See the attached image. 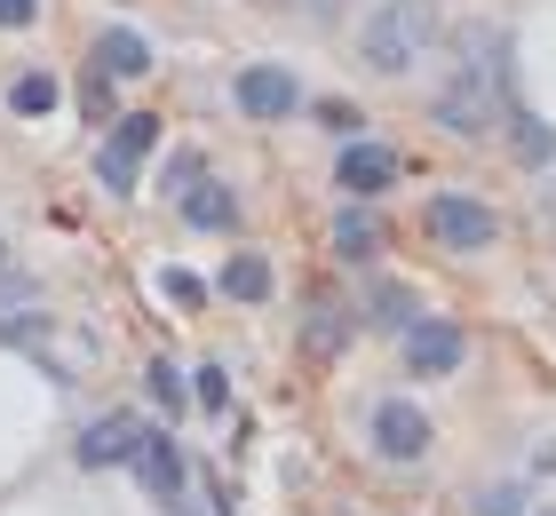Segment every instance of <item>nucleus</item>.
<instances>
[{
    "mask_svg": "<svg viewBox=\"0 0 556 516\" xmlns=\"http://www.w3.org/2000/svg\"><path fill=\"white\" fill-rule=\"evenodd\" d=\"M191 390H199V405L215 413V405H223V366H199V381H191Z\"/></svg>",
    "mask_w": 556,
    "mask_h": 516,
    "instance_id": "4be33fe9",
    "label": "nucleus"
},
{
    "mask_svg": "<svg viewBox=\"0 0 556 516\" xmlns=\"http://www.w3.org/2000/svg\"><path fill=\"white\" fill-rule=\"evenodd\" d=\"M462 48H469V72H453V88L438 96V127L485 136V127L501 119V103H509V40H501L493 24H469Z\"/></svg>",
    "mask_w": 556,
    "mask_h": 516,
    "instance_id": "f257e3e1",
    "label": "nucleus"
},
{
    "mask_svg": "<svg viewBox=\"0 0 556 516\" xmlns=\"http://www.w3.org/2000/svg\"><path fill=\"white\" fill-rule=\"evenodd\" d=\"M374 453L382 461H421L429 453V413L414 398H382L374 405Z\"/></svg>",
    "mask_w": 556,
    "mask_h": 516,
    "instance_id": "20e7f679",
    "label": "nucleus"
},
{
    "mask_svg": "<svg viewBox=\"0 0 556 516\" xmlns=\"http://www.w3.org/2000/svg\"><path fill=\"white\" fill-rule=\"evenodd\" d=\"M40 9H33V0H0V24H33Z\"/></svg>",
    "mask_w": 556,
    "mask_h": 516,
    "instance_id": "b1692460",
    "label": "nucleus"
},
{
    "mask_svg": "<svg viewBox=\"0 0 556 516\" xmlns=\"http://www.w3.org/2000/svg\"><path fill=\"white\" fill-rule=\"evenodd\" d=\"M0 342H40V318H9V326H0Z\"/></svg>",
    "mask_w": 556,
    "mask_h": 516,
    "instance_id": "5701e85b",
    "label": "nucleus"
},
{
    "mask_svg": "<svg viewBox=\"0 0 556 516\" xmlns=\"http://www.w3.org/2000/svg\"><path fill=\"white\" fill-rule=\"evenodd\" d=\"M334 239H342V254H366L374 247V215H366V206H350V215L334 223Z\"/></svg>",
    "mask_w": 556,
    "mask_h": 516,
    "instance_id": "dca6fc26",
    "label": "nucleus"
},
{
    "mask_svg": "<svg viewBox=\"0 0 556 516\" xmlns=\"http://www.w3.org/2000/svg\"><path fill=\"white\" fill-rule=\"evenodd\" d=\"M239 103L255 119H278V112H294V72H278V64H255V72H239Z\"/></svg>",
    "mask_w": 556,
    "mask_h": 516,
    "instance_id": "9d476101",
    "label": "nucleus"
},
{
    "mask_svg": "<svg viewBox=\"0 0 556 516\" xmlns=\"http://www.w3.org/2000/svg\"><path fill=\"white\" fill-rule=\"evenodd\" d=\"M151 143H160V119H151V112H136V119L112 127V143L96 151V175H104V191H136V167L151 160Z\"/></svg>",
    "mask_w": 556,
    "mask_h": 516,
    "instance_id": "7ed1b4c3",
    "label": "nucleus"
},
{
    "mask_svg": "<svg viewBox=\"0 0 556 516\" xmlns=\"http://www.w3.org/2000/svg\"><path fill=\"white\" fill-rule=\"evenodd\" d=\"M136 413H104V421H88L80 437H72V461L80 469H119V461H136Z\"/></svg>",
    "mask_w": 556,
    "mask_h": 516,
    "instance_id": "423d86ee",
    "label": "nucleus"
},
{
    "mask_svg": "<svg viewBox=\"0 0 556 516\" xmlns=\"http://www.w3.org/2000/svg\"><path fill=\"white\" fill-rule=\"evenodd\" d=\"M143 72H151V48L128 33V24L96 33V80H143Z\"/></svg>",
    "mask_w": 556,
    "mask_h": 516,
    "instance_id": "1a4fd4ad",
    "label": "nucleus"
},
{
    "mask_svg": "<svg viewBox=\"0 0 556 516\" xmlns=\"http://www.w3.org/2000/svg\"><path fill=\"white\" fill-rule=\"evenodd\" d=\"M302 16H334V0H302Z\"/></svg>",
    "mask_w": 556,
    "mask_h": 516,
    "instance_id": "a878e982",
    "label": "nucleus"
},
{
    "mask_svg": "<svg viewBox=\"0 0 556 516\" xmlns=\"http://www.w3.org/2000/svg\"><path fill=\"white\" fill-rule=\"evenodd\" d=\"M477 516H525V484H485Z\"/></svg>",
    "mask_w": 556,
    "mask_h": 516,
    "instance_id": "6ab92c4d",
    "label": "nucleus"
},
{
    "mask_svg": "<svg viewBox=\"0 0 556 516\" xmlns=\"http://www.w3.org/2000/svg\"><path fill=\"white\" fill-rule=\"evenodd\" d=\"M128 469H143V484H151V493H184V453H175V437L167 429H143L136 437V461H128Z\"/></svg>",
    "mask_w": 556,
    "mask_h": 516,
    "instance_id": "6e6552de",
    "label": "nucleus"
},
{
    "mask_svg": "<svg viewBox=\"0 0 556 516\" xmlns=\"http://www.w3.org/2000/svg\"><path fill=\"white\" fill-rule=\"evenodd\" d=\"M160 287H167V302H184V310H199V302H207V287H199V278H191V270H167V278H160Z\"/></svg>",
    "mask_w": 556,
    "mask_h": 516,
    "instance_id": "412c9836",
    "label": "nucleus"
},
{
    "mask_svg": "<svg viewBox=\"0 0 556 516\" xmlns=\"http://www.w3.org/2000/svg\"><path fill=\"white\" fill-rule=\"evenodd\" d=\"M429 33H438V9H429V0H382V9L366 16V40L358 48H366L374 72H414Z\"/></svg>",
    "mask_w": 556,
    "mask_h": 516,
    "instance_id": "f03ea898",
    "label": "nucleus"
},
{
    "mask_svg": "<svg viewBox=\"0 0 556 516\" xmlns=\"http://www.w3.org/2000/svg\"><path fill=\"white\" fill-rule=\"evenodd\" d=\"M509 143L525 151V160H548V151H556V136H548L541 119H517V127H509Z\"/></svg>",
    "mask_w": 556,
    "mask_h": 516,
    "instance_id": "a211bd4d",
    "label": "nucleus"
},
{
    "mask_svg": "<svg viewBox=\"0 0 556 516\" xmlns=\"http://www.w3.org/2000/svg\"><path fill=\"white\" fill-rule=\"evenodd\" d=\"M366 318H382V333H414V318H421V310H414V294H406V287L374 278V287H366Z\"/></svg>",
    "mask_w": 556,
    "mask_h": 516,
    "instance_id": "ddd939ff",
    "label": "nucleus"
},
{
    "mask_svg": "<svg viewBox=\"0 0 556 516\" xmlns=\"http://www.w3.org/2000/svg\"><path fill=\"white\" fill-rule=\"evenodd\" d=\"M334 175H342V191H390V175H397V160H390V151L382 143H350L342 151V160H334Z\"/></svg>",
    "mask_w": 556,
    "mask_h": 516,
    "instance_id": "9b49d317",
    "label": "nucleus"
},
{
    "mask_svg": "<svg viewBox=\"0 0 556 516\" xmlns=\"http://www.w3.org/2000/svg\"><path fill=\"white\" fill-rule=\"evenodd\" d=\"M48 103H56V80H48V72H24V80H16V112H24V119H40Z\"/></svg>",
    "mask_w": 556,
    "mask_h": 516,
    "instance_id": "2eb2a0df",
    "label": "nucleus"
},
{
    "mask_svg": "<svg viewBox=\"0 0 556 516\" xmlns=\"http://www.w3.org/2000/svg\"><path fill=\"white\" fill-rule=\"evenodd\" d=\"M223 294L231 302H263L270 294V263L263 254H231V263H223Z\"/></svg>",
    "mask_w": 556,
    "mask_h": 516,
    "instance_id": "4468645a",
    "label": "nucleus"
},
{
    "mask_svg": "<svg viewBox=\"0 0 556 516\" xmlns=\"http://www.w3.org/2000/svg\"><path fill=\"white\" fill-rule=\"evenodd\" d=\"M429 239H438V247H493V215H485V206H477L469 191H438V199H429Z\"/></svg>",
    "mask_w": 556,
    "mask_h": 516,
    "instance_id": "39448f33",
    "label": "nucleus"
},
{
    "mask_svg": "<svg viewBox=\"0 0 556 516\" xmlns=\"http://www.w3.org/2000/svg\"><path fill=\"white\" fill-rule=\"evenodd\" d=\"M184 223H199V230H231V223H239V206H231V191H223V184L191 175V184H184Z\"/></svg>",
    "mask_w": 556,
    "mask_h": 516,
    "instance_id": "f8f14e48",
    "label": "nucleus"
},
{
    "mask_svg": "<svg viewBox=\"0 0 556 516\" xmlns=\"http://www.w3.org/2000/svg\"><path fill=\"white\" fill-rule=\"evenodd\" d=\"M24 294H33V287H24V278H9V270H0V302H24Z\"/></svg>",
    "mask_w": 556,
    "mask_h": 516,
    "instance_id": "393cba45",
    "label": "nucleus"
},
{
    "mask_svg": "<svg viewBox=\"0 0 556 516\" xmlns=\"http://www.w3.org/2000/svg\"><path fill=\"white\" fill-rule=\"evenodd\" d=\"M462 357H469V333L453 318H414V333H406V366L414 374H453Z\"/></svg>",
    "mask_w": 556,
    "mask_h": 516,
    "instance_id": "0eeeda50",
    "label": "nucleus"
},
{
    "mask_svg": "<svg viewBox=\"0 0 556 516\" xmlns=\"http://www.w3.org/2000/svg\"><path fill=\"white\" fill-rule=\"evenodd\" d=\"M143 381H151V398H160V405H184V398H191L184 381H175V366H167V357H151V374H143Z\"/></svg>",
    "mask_w": 556,
    "mask_h": 516,
    "instance_id": "aec40b11",
    "label": "nucleus"
},
{
    "mask_svg": "<svg viewBox=\"0 0 556 516\" xmlns=\"http://www.w3.org/2000/svg\"><path fill=\"white\" fill-rule=\"evenodd\" d=\"M342 333H350V318H342V310H311V350H342Z\"/></svg>",
    "mask_w": 556,
    "mask_h": 516,
    "instance_id": "f3484780",
    "label": "nucleus"
}]
</instances>
